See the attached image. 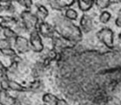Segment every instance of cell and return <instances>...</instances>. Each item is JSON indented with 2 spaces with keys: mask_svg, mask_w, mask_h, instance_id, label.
<instances>
[{
  "mask_svg": "<svg viewBox=\"0 0 121 105\" xmlns=\"http://www.w3.org/2000/svg\"><path fill=\"white\" fill-rule=\"evenodd\" d=\"M54 27L59 36L69 40L74 45H78L82 39V32L72 21L67 19L64 16H56L54 19Z\"/></svg>",
  "mask_w": 121,
  "mask_h": 105,
  "instance_id": "obj_1",
  "label": "cell"
},
{
  "mask_svg": "<svg viewBox=\"0 0 121 105\" xmlns=\"http://www.w3.org/2000/svg\"><path fill=\"white\" fill-rule=\"evenodd\" d=\"M21 23L25 26L26 32H32L37 28L39 21L35 14H33L30 11H24L20 14Z\"/></svg>",
  "mask_w": 121,
  "mask_h": 105,
  "instance_id": "obj_2",
  "label": "cell"
},
{
  "mask_svg": "<svg viewBox=\"0 0 121 105\" xmlns=\"http://www.w3.org/2000/svg\"><path fill=\"white\" fill-rule=\"evenodd\" d=\"M97 37L110 50L114 49L115 46L113 45V32L110 28L108 27L102 28L97 33Z\"/></svg>",
  "mask_w": 121,
  "mask_h": 105,
  "instance_id": "obj_3",
  "label": "cell"
},
{
  "mask_svg": "<svg viewBox=\"0 0 121 105\" xmlns=\"http://www.w3.org/2000/svg\"><path fill=\"white\" fill-rule=\"evenodd\" d=\"M30 46L31 49H33V51H34L35 53H40L44 49L42 41L37 29L32 31L30 33Z\"/></svg>",
  "mask_w": 121,
  "mask_h": 105,
  "instance_id": "obj_4",
  "label": "cell"
},
{
  "mask_svg": "<svg viewBox=\"0 0 121 105\" xmlns=\"http://www.w3.org/2000/svg\"><path fill=\"white\" fill-rule=\"evenodd\" d=\"M37 31L39 32V35L43 36L44 38H49L53 39L55 36V30L54 25H51L47 22H41L39 23L37 25Z\"/></svg>",
  "mask_w": 121,
  "mask_h": 105,
  "instance_id": "obj_5",
  "label": "cell"
},
{
  "mask_svg": "<svg viewBox=\"0 0 121 105\" xmlns=\"http://www.w3.org/2000/svg\"><path fill=\"white\" fill-rule=\"evenodd\" d=\"M52 41H53V48H54V50L55 52H57L58 54H60V52L62 51L63 49H65L66 47L76 46L72 44L71 42H69V40L65 39L62 37L58 36V35H55L52 39Z\"/></svg>",
  "mask_w": 121,
  "mask_h": 105,
  "instance_id": "obj_6",
  "label": "cell"
},
{
  "mask_svg": "<svg viewBox=\"0 0 121 105\" xmlns=\"http://www.w3.org/2000/svg\"><path fill=\"white\" fill-rule=\"evenodd\" d=\"M15 48L19 54H25L31 50L30 42L25 37L18 35L15 39Z\"/></svg>",
  "mask_w": 121,
  "mask_h": 105,
  "instance_id": "obj_7",
  "label": "cell"
},
{
  "mask_svg": "<svg viewBox=\"0 0 121 105\" xmlns=\"http://www.w3.org/2000/svg\"><path fill=\"white\" fill-rule=\"evenodd\" d=\"M80 30L85 33H90L93 30V22L92 18L87 14H83L80 20Z\"/></svg>",
  "mask_w": 121,
  "mask_h": 105,
  "instance_id": "obj_8",
  "label": "cell"
},
{
  "mask_svg": "<svg viewBox=\"0 0 121 105\" xmlns=\"http://www.w3.org/2000/svg\"><path fill=\"white\" fill-rule=\"evenodd\" d=\"M19 22V19H18L17 17H14V16H1L0 17V26L2 28H7V27L12 26V25H15Z\"/></svg>",
  "mask_w": 121,
  "mask_h": 105,
  "instance_id": "obj_9",
  "label": "cell"
},
{
  "mask_svg": "<svg viewBox=\"0 0 121 105\" xmlns=\"http://www.w3.org/2000/svg\"><path fill=\"white\" fill-rule=\"evenodd\" d=\"M46 67H44L43 63L41 60L39 61H37L34 66L33 67V70H32V75L34 78V80H37V79H39V77H41L44 73H45Z\"/></svg>",
  "mask_w": 121,
  "mask_h": 105,
  "instance_id": "obj_10",
  "label": "cell"
},
{
  "mask_svg": "<svg viewBox=\"0 0 121 105\" xmlns=\"http://www.w3.org/2000/svg\"><path fill=\"white\" fill-rule=\"evenodd\" d=\"M27 92H33V93H40L44 90V83L39 79L34 80L32 81L27 87Z\"/></svg>",
  "mask_w": 121,
  "mask_h": 105,
  "instance_id": "obj_11",
  "label": "cell"
},
{
  "mask_svg": "<svg viewBox=\"0 0 121 105\" xmlns=\"http://www.w3.org/2000/svg\"><path fill=\"white\" fill-rule=\"evenodd\" d=\"M48 4H50L53 9L55 10H62L66 7L75 4V1H63V0H52L49 1Z\"/></svg>",
  "mask_w": 121,
  "mask_h": 105,
  "instance_id": "obj_12",
  "label": "cell"
},
{
  "mask_svg": "<svg viewBox=\"0 0 121 105\" xmlns=\"http://www.w3.org/2000/svg\"><path fill=\"white\" fill-rule=\"evenodd\" d=\"M36 6H37V12L35 15H36L37 18H38L39 23L45 22L46 18L48 16V9H47L44 5H42V4H36Z\"/></svg>",
  "mask_w": 121,
  "mask_h": 105,
  "instance_id": "obj_13",
  "label": "cell"
},
{
  "mask_svg": "<svg viewBox=\"0 0 121 105\" xmlns=\"http://www.w3.org/2000/svg\"><path fill=\"white\" fill-rule=\"evenodd\" d=\"M14 100V97H12L7 91L2 90L0 91V103L2 105H12V102Z\"/></svg>",
  "mask_w": 121,
  "mask_h": 105,
  "instance_id": "obj_14",
  "label": "cell"
},
{
  "mask_svg": "<svg viewBox=\"0 0 121 105\" xmlns=\"http://www.w3.org/2000/svg\"><path fill=\"white\" fill-rule=\"evenodd\" d=\"M43 102L44 105H56L58 102V98L55 96L50 93H47L43 96Z\"/></svg>",
  "mask_w": 121,
  "mask_h": 105,
  "instance_id": "obj_15",
  "label": "cell"
},
{
  "mask_svg": "<svg viewBox=\"0 0 121 105\" xmlns=\"http://www.w3.org/2000/svg\"><path fill=\"white\" fill-rule=\"evenodd\" d=\"M9 87L10 89L16 91V92H25V93L27 92V88L25 87V86H22L21 84H19L14 80L9 81Z\"/></svg>",
  "mask_w": 121,
  "mask_h": 105,
  "instance_id": "obj_16",
  "label": "cell"
},
{
  "mask_svg": "<svg viewBox=\"0 0 121 105\" xmlns=\"http://www.w3.org/2000/svg\"><path fill=\"white\" fill-rule=\"evenodd\" d=\"M77 4H78L80 10L82 11V12L89 11L93 6V4H95L94 1H91V0H80V1L77 2Z\"/></svg>",
  "mask_w": 121,
  "mask_h": 105,
  "instance_id": "obj_17",
  "label": "cell"
},
{
  "mask_svg": "<svg viewBox=\"0 0 121 105\" xmlns=\"http://www.w3.org/2000/svg\"><path fill=\"white\" fill-rule=\"evenodd\" d=\"M4 37H5V39H10V40H12V39H15L16 38H17V33L14 32V30L13 29H12V28H10V27H7V28H4Z\"/></svg>",
  "mask_w": 121,
  "mask_h": 105,
  "instance_id": "obj_18",
  "label": "cell"
},
{
  "mask_svg": "<svg viewBox=\"0 0 121 105\" xmlns=\"http://www.w3.org/2000/svg\"><path fill=\"white\" fill-rule=\"evenodd\" d=\"M16 98L21 102L22 105H31L30 100L28 99L25 92H17Z\"/></svg>",
  "mask_w": 121,
  "mask_h": 105,
  "instance_id": "obj_19",
  "label": "cell"
},
{
  "mask_svg": "<svg viewBox=\"0 0 121 105\" xmlns=\"http://www.w3.org/2000/svg\"><path fill=\"white\" fill-rule=\"evenodd\" d=\"M64 17L67 18V19H69V20H76L77 17H78V14H77V12L75 11V10L71 9V8H69V9L66 10V12H65V15Z\"/></svg>",
  "mask_w": 121,
  "mask_h": 105,
  "instance_id": "obj_20",
  "label": "cell"
},
{
  "mask_svg": "<svg viewBox=\"0 0 121 105\" xmlns=\"http://www.w3.org/2000/svg\"><path fill=\"white\" fill-rule=\"evenodd\" d=\"M112 3H114V2L108 1V0H97V1H94V4H95L99 9H102V10L108 8Z\"/></svg>",
  "mask_w": 121,
  "mask_h": 105,
  "instance_id": "obj_21",
  "label": "cell"
},
{
  "mask_svg": "<svg viewBox=\"0 0 121 105\" xmlns=\"http://www.w3.org/2000/svg\"><path fill=\"white\" fill-rule=\"evenodd\" d=\"M111 13L108 12H103L99 16V20L101 23H103V24H106V23H108V21L111 19Z\"/></svg>",
  "mask_w": 121,
  "mask_h": 105,
  "instance_id": "obj_22",
  "label": "cell"
},
{
  "mask_svg": "<svg viewBox=\"0 0 121 105\" xmlns=\"http://www.w3.org/2000/svg\"><path fill=\"white\" fill-rule=\"evenodd\" d=\"M12 47V42L10 39H4L0 40V50H4V49H7V48H11Z\"/></svg>",
  "mask_w": 121,
  "mask_h": 105,
  "instance_id": "obj_23",
  "label": "cell"
},
{
  "mask_svg": "<svg viewBox=\"0 0 121 105\" xmlns=\"http://www.w3.org/2000/svg\"><path fill=\"white\" fill-rule=\"evenodd\" d=\"M2 54L4 55V56H8V57L13 58L14 56L17 55V53L14 49H12V47L11 48H7V49H4V50H2Z\"/></svg>",
  "mask_w": 121,
  "mask_h": 105,
  "instance_id": "obj_24",
  "label": "cell"
},
{
  "mask_svg": "<svg viewBox=\"0 0 121 105\" xmlns=\"http://www.w3.org/2000/svg\"><path fill=\"white\" fill-rule=\"evenodd\" d=\"M9 81L7 79H3L1 82H0V85H1V88L2 90H4V91H7L8 89H10L9 87Z\"/></svg>",
  "mask_w": 121,
  "mask_h": 105,
  "instance_id": "obj_25",
  "label": "cell"
},
{
  "mask_svg": "<svg viewBox=\"0 0 121 105\" xmlns=\"http://www.w3.org/2000/svg\"><path fill=\"white\" fill-rule=\"evenodd\" d=\"M18 4H21V5H23L24 7H26V9H30L31 7H32V5H33V2H32V1H30V0L19 1V2H18Z\"/></svg>",
  "mask_w": 121,
  "mask_h": 105,
  "instance_id": "obj_26",
  "label": "cell"
},
{
  "mask_svg": "<svg viewBox=\"0 0 121 105\" xmlns=\"http://www.w3.org/2000/svg\"><path fill=\"white\" fill-rule=\"evenodd\" d=\"M115 23H116V25H117V26L121 27V9L119 10L118 12V16H117Z\"/></svg>",
  "mask_w": 121,
  "mask_h": 105,
  "instance_id": "obj_27",
  "label": "cell"
},
{
  "mask_svg": "<svg viewBox=\"0 0 121 105\" xmlns=\"http://www.w3.org/2000/svg\"><path fill=\"white\" fill-rule=\"evenodd\" d=\"M56 105H69L64 99H58L57 104Z\"/></svg>",
  "mask_w": 121,
  "mask_h": 105,
  "instance_id": "obj_28",
  "label": "cell"
},
{
  "mask_svg": "<svg viewBox=\"0 0 121 105\" xmlns=\"http://www.w3.org/2000/svg\"><path fill=\"white\" fill-rule=\"evenodd\" d=\"M12 105H22L21 104V102H19L16 97H14V100H13V102H12Z\"/></svg>",
  "mask_w": 121,
  "mask_h": 105,
  "instance_id": "obj_29",
  "label": "cell"
},
{
  "mask_svg": "<svg viewBox=\"0 0 121 105\" xmlns=\"http://www.w3.org/2000/svg\"><path fill=\"white\" fill-rule=\"evenodd\" d=\"M118 39H119L121 40V33H119V34H118Z\"/></svg>",
  "mask_w": 121,
  "mask_h": 105,
  "instance_id": "obj_30",
  "label": "cell"
},
{
  "mask_svg": "<svg viewBox=\"0 0 121 105\" xmlns=\"http://www.w3.org/2000/svg\"><path fill=\"white\" fill-rule=\"evenodd\" d=\"M2 29H3V28H2V27H1V26H0V33H2Z\"/></svg>",
  "mask_w": 121,
  "mask_h": 105,
  "instance_id": "obj_31",
  "label": "cell"
}]
</instances>
